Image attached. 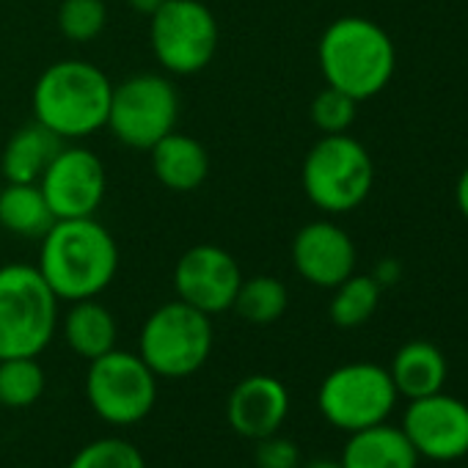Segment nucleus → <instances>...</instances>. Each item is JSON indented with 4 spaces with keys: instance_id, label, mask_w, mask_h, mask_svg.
Wrapping results in <instances>:
<instances>
[{
    "instance_id": "27",
    "label": "nucleus",
    "mask_w": 468,
    "mask_h": 468,
    "mask_svg": "<svg viewBox=\"0 0 468 468\" xmlns=\"http://www.w3.org/2000/svg\"><path fill=\"white\" fill-rule=\"evenodd\" d=\"M356 108H358V102L350 94H345L334 86H325L312 100V122L320 133L339 135V133H347L350 124L356 122Z\"/></svg>"
},
{
    "instance_id": "3",
    "label": "nucleus",
    "mask_w": 468,
    "mask_h": 468,
    "mask_svg": "<svg viewBox=\"0 0 468 468\" xmlns=\"http://www.w3.org/2000/svg\"><path fill=\"white\" fill-rule=\"evenodd\" d=\"M113 83L108 75L78 58L48 67L34 86V119L61 141L86 138L108 124Z\"/></svg>"
},
{
    "instance_id": "28",
    "label": "nucleus",
    "mask_w": 468,
    "mask_h": 468,
    "mask_svg": "<svg viewBox=\"0 0 468 468\" xmlns=\"http://www.w3.org/2000/svg\"><path fill=\"white\" fill-rule=\"evenodd\" d=\"M257 468H301V449L295 441L276 435H268L257 441V454H254Z\"/></svg>"
},
{
    "instance_id": "17",
    "label": "nucleus",
    "mask_w": 468,
    "mask_h": 468,
    "mask_svg": "<svg viewBox=\"0 0 468 468\" xmlns=\"http://www.w3.org/2000/svg\"><path fill=\"white\" fill-rule=\"evenodd\" d=\"M152 171L168 190H196L204 185L209 174V154L207 149L185 135V133H168L163 141H157L152 149Z\"/></svg>"
},
{
    "instance_id": "21",
    "label": "nucleus",
    "mask_w": 468,
    "mask_h": 468,
    "mask_svg": "<svg viewBox=\"0 0 468 468\" xmlns=\"http://www.w3.org/2000/svg\"><path fill=\"white\" fill-rule=\"evenodd\" d=\"M56 215L39 182H6L0 190V226L20 238H45Z\"/></svg>"
},
{
    "instance_id": "10",
    "label": "nucleus",
    "mask_w": 468,
    "mask_h": 468,
    "mask_svg": "<svg viewBox=\"0 0 468 468\" xmlns=\"http://www.w3.org/2000/svg\"><path fill=\"white\" fill-rule=\"evenodd\" d=\"M179 94L163 75H135L113 86L108 124L130 149L149 152L157 141L176 130Z\"/></svg>"
},
{
    "instance_id": "8",
    "label": "nucleus",
    "mask_w": 468,
    "mask_h": 468,
    "mask_svg": "<svg viewBox=\"0 0 468 468\" xmlns=\"http://www.w3.org/2000/svg\"><path fill=\"white\" fill-rule=\"evenodd\" d=\"M89 364L86 397L102 421L113 427H130L154 410L157 375L144 364L141 356L113 347Z\"/></svg>"
},
{
    "instance_id": "22",
    "label": "nucleus",
    "mask_w": 468,
    "mask_h": 468,
    "mask_svg": "<svg viewBox=\"0 0 468 468\" xmlns=\"http://www.w3.org/2000/svg\"><path fill=\"white\" fill-rule=\"evenodd\" d=\"M287 306H290V292H287L284 282H279L273 276L243 279L238 295H234V303H231L234 312L254 325H271V323L282 320Z\"/></svg>"
},
{
    "instance_id": "23",
    "label": "nucleus",
    "mask_w": 468,
    "mask_h": 468,
    "mask_svg": "<svg viewBox=\"0 0 468 468\" xmlns=\"http://www.w3.org/2000/svg\"><path fill=\"white\" fill-rule=\"evenodd\" d=\"M48 388V375L37 356L0 361V408H31Z\"/></svg>"
},
{
    "instance_id": "13",
    "label": "nucleus",
    "mask_w": 468,
    "mask_h": 468,
    "mask_svg": "<svg viewBox=\"0 0 468 468\" xmlns=\"http://www.w3.org/2000/svg\"><path fill=\"white\" fill-rule=\"evenodd\" d=\"M240 284L243 273L238 260L212 243L187 249L174 268L176 298L209 317L231 309Z\"/></svg>"
},
{
    "instance_id": "31",
    "label": "nucleus",
    "mask_w": 468,
    "mask_h": 468,
    "mask_svg": "<svg viewBox=\"0 0 468 468\" xmlns=\"http://www.w3.org/2000/svg\"><path fill=\"white\" fill-rule=\"evenodd\" d=\"M163 4H165V0H127L130 9H135L138 15H146V17H152Z\"/></svg>"
},
{
    "instance_id": "26",
    "label": "nucleus",
    "mask_w": 468,
    "mask_h": 468,
    "mask_svg": "<svg viewBox=\"0 0 468 468\" xmlns=\"http://www.w3.org/2000/svg\"><path fill=\"white\" fill-rule=\"evenodd\" d=\"M108 23L105 0H64L58 9V28L72 42H91Z\"/></svg>"
},
{
    "instance_id": "12",
    "label": "nucleus",
    "mask_w": 468,
    "mask_h": 468,
    "mask_svg": "<svg viewBox=\"0 0 468 468\" xmlns=\"http://www.w3.org/2000/svg\"><path fill=\"white\" fill-rule=\"evenodd\" d=\"M402 432L419 457L435 463L460 460L468 454V405L443 391L410 399L402 416Z\"/></svg>"
},
{
    "instance_id": "19",
    "label": "nucleus",
    "mask_w": 468,
    "mask_h": 468,
    "mask_svg": "<svg viewBox=\"0 0 468 468\" xmlns=\"http://www.w3.org/2000/svg\"><path fill=\"white\" fill-rule=\"evenodd\" d=\"M61 146L64 141L56 133L34 122L28 127H20L9 138L4 157H0V168H4V176L9 182H39Z\"/></svg>"
},
{
    "instance_id": "29",
    "label": "nucleus",
    "mask_w": 468,
    "mask_h": 468,
    "mask_svg": "<svg viewBox=\"0 0 468 468\" xmlns=\"http://www.w3.org/2000/svg\"><path fill=\"white\" fill-rule=\"evenodd\" d=\"M454 201L463 212V218L468 220V165L463 168V174L457 176V185H454Z\"/></svg>"
},
{
    "instance_id": "24",
    "label": "nucleus",
    "mask_w": 468,
    "mask_h": 468,
    "mask_svg": "<svg viewBox=\"0 0 468 468\" xmlns=\"http://www.w3.org/2000/svg\"><path fill=\"white\" fill-rule=\"evenodd\" d=\"M380 292L383 287L378 284L375 276H347L339 287H334V298H331V320L339 328H358L364 325L378 303H380Z\"/></svg>"
},
{
    "instance_id": "2",
    "label": "nucleus",
    "mask_w": 468,
    "mask_h": 468,
    "mask_svg": "<svg viewBox=\"0 0 468 468\" xmlns=\"http://www.w3.org/2000/svg\"><path fill=\"white\" fill-rule=\"evenodd\" d=\"M317 58L325 86L350 94L356 102L378 97L397 67L391 37L367 17L334 20L320 37Z\"/></svg>"
},
{
    "instance_id": "30",
    "label": "nucleus",
    "mask_w": 468,
    "mask_h": 468,
    "mask_svg": "<svg viewBox=\"0 0 468 468\" xmlns=\"http://www.w3.org/2000/svg\"><path fill=\"white\" fill-rule=\"evenodd\" d=\"M397 273H399V265H397V262H380V268H378L375 279H378V284H380V287H386V284H394Z\"/></svg>"
},
{
    "instance_id": "18",
    "label": "nucleus",
    "mask_w": 468,
    "mask_h": 468,
    "mask_svg": "<svg viewBox=\"0 0 468 468\" xmlns=\"http://www.w3.org/2000/svg\"><path fill=\"white\" fill-rule=\"evenodd\" d=\"M388 375L399 397H408V399L430 397L441 391L446 383V358L432 342L416 339L397 350L388 367Z\"/></svg>"
},
{
    "instance_id": "33",
    "label": "nucleus",
    "mask_w": 468,
    "mask_h": 468,
    "mask_svg": "<svg viewBox=\"0 0 468 468\" xmlns=\"http://www.w3.org/2000/svg\"><path fill=\"white\" fill-rule=\"evenodd\" d=\"M26 468H31V465H26Z\"/></svg>"
},
{
    "instance_id": "5",
    "label": "nucleus",
    "mask_w": 468,
    "mask_h": 468,
    "mask_svg": "<svg viewBox=\"0 0 468 468\" xmlns=\"http://www.w3.org/2000/svg\"><path fill=\"white\" fill-rule=\"evenodd\" d=\"M301 182L317 209L342 215L367 201L375 185V165L367 146L347 133L323 135L303 160Z\"/></svg>"
},
{
    "instance_id": "6",
    "label": "nucleus",
    "mask_w": 468,
    "mask_h": 468,
    "mask_svg": "<svg viewBox=\"0 0 468 468\" xmlns=\"http://www.w3.org/2000/svg\"><path fill=\"white\" fill-rule=\"evenodd\" d=\"M212 353V323L209 314L187 306L185 301H171L154 309L138 342V356L144 364L168 380L196 375Z\"/></svg>"
},
{
    "instance_id": "25",
    "label": "nucleus",
    "mask_w": 468,
    "mask_h": 468,
    "mask_svg": "<svg viewBox=\"0 0 468 468\" xmlns=\"http://www.w3.org/2000/svg\"><path fill=\"white\" fill-rule=\"evenodd\" d=\"M67 468H146L141 449L124 438H97L86 443Z\"/></svg>"
},
{
    "instance_id": "32",
    "label": "nucleus",
    "mask_w": 468,
    "mask_h": 468,
    "mask_svg": "<svg viewBox=\"0 0 468 468\" xmlns=\"http://www.w3.org/2000/svg\"><path fill=\"white\" fill-rule=\"evenodd\" d=\"M303 468H342V463L339 460H314V463H309Z\"/></svg>"
},
{
    "instance_id": "11",
    "label": "nucleus",
    "mask_w": 468,
    "mask_h": 468,
    "mask_svg": "<svg viewBox=\"0 0 468 468\" xmlns=\"http://www.w3.org/2000/svg\"><path fill=\"white\" fill-rule=\"evenodd\" d=\"M39 187L56 220L94 218L105 198V165L91 149L61 146L45 168Z\"/></svg>"
},
{
    "instance_id": "16",
    "label": "nucleus",
    "mask_w": 468,
    "mask_h": 468,
    "mask_svg": "<svg viewBox=\"0 0 468 468\" xmlns=\"http://www.w3.org/2000/svg\"><path fill=\"white\" fill-rule=\"evenodd\" d=\"M339 463L342 468H416L419 454L402 427L380 421L350 432Z\"/></svg>"
},
{
    "instance_id": "4",
    "label": "nucleus",
    "mask_w": 468,
    "mask_h": 468,
    "mask_svg": "<svg viewBox=\"0 0 468 468\" xmlns=\"http://www.w3.org/2000/svg\"><path fill=\"white\" fill-rule=\"evenodd\" d=\"M58 298L34 265L0 268V361L37 356L53 342Z\"/></svg>"
},
{
    "instance_id": "1",
    "label": "nucleus",
    "mask_w": 468,
    "mask_h": 468,
    "mask_svg": "<svg viewBox=\"0 0 468 468\" xmlns=\"http://www.w3.org/2000/svg\"><path fill=\"white\" fill-rule=\"evenodd\" d=\"M37 268L58 301L97 298L116 279L119 246L94 218L56 220L42 238Z\"/></svg>"
},
{
    "instance_id": "9",
    "label": "nucleus",
    "mask_w": 468,
    "mask_h": 468,
    "mask_svg": "<svg viewBox=\"0 0 468 468\" xmlns=\"http://www.w3.org/2000/svg\"><path fill=\"white\" fill-rule=\"evenodd\" d=\"M152 53L171 75H196L212 61L220 31L201 0H165L149 17Z\"/></svg>"
},
{
    "instance_id": "7",
    "label": "nucleus",
    "mask_w": 468,
    "mask_h": 468,
    "mask_svg": "<svg viewBox=\"0 0 468 468\" xmlns=\"http://www.w3.org/2000/svg\"><path fill=\"white\" fill-rule=\"evenodd\" d=\"M397 397L399 394L386 367L353 361L325 375L317 391V408L328 424L356 432L386 421L397 405Z\"/></svg>"
},
{
    "instance_id": "20",
    "label": "nucleus",
    "mask_w": 468,
    "mask_h": 468,
    "mask_svg": "<svg viewBox=\"0 0 468 468\" xmlns=\"http://www.w3.org/2000/svg\"><path fill=\"white\" fill-rule=\"evenodd\" d=\"M116 317L97 298L75 301L69 314L64 317V339L86 361L111 353L116 347Z\"/></svg>"
},
{
    "instance_id": "14",
    "label": "nucleus",
    "mask_w": 468,
    "mask_h": 468,
    "mask_svg": "<svg viewBox=\"0 0 468 468\" xmlns=\"http://www.w3.org/2000/svg\"><path fill=\"white\" fill-rule=\"evenodd\" d=\"M356 243L350 234L328 220L306 223L292 243L295 271L314 287L334 290L356 273Z\"/></svg>"
},
{
    "instance_id": "15",
    "label": "nucleus",
    "mask_w": 468,
    "mask_h": 468,
    "mask_svg": "<svg viewBox=\"0 0 468 468\" xmlns=\"http://www.w3.org/2000/svg\"><path fill=\"white\" fill-rule=\"evenodd\" d=\"M290 416V391L273 375H249L231 388L226 402L229 427L240 438L262 441L276 435Z\"/></svg>"
}]
</instances>
